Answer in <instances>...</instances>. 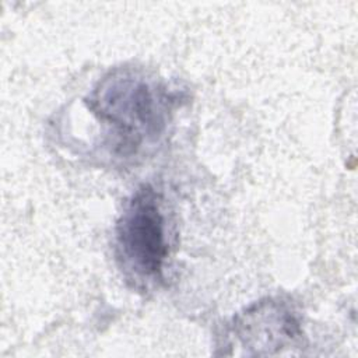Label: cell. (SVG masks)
I'll return each instance as SVG.
<instances>
[{"label":"cell","instance_id":"cell-1","mask_svg":"<svg viewBox=\"0 0 358 358\" xmlns=\"http://www.w3.org/2000/svg\"><path fill=\"white\" fill-rule=\"evenodd\" d=\"M178 95L130 67L103 76L85 99L99 122L102 144L115 159L129 161L165 133Z\"/></svg>","mask_w":358,"mask_h":358},{"label":"cell","instance_id":"cell-2","mask_svg":"<svg viewBox=\"0 0 358 358\" xmlns=\"http://www.w3.org/2000/svg\"><path fill=\"white\" fill-rule=\"evenodd\" d=\"M169 255L168 224L162 196L150 185L138 187L116 224V256L134 285L157 284Z\"/></svg>","mask_w":358,"mask_h":358},{"label":"cell","instance_id":"cell-3","mask_svg":"<svg viewBox=\"0 0 358 358\" xmlns=\"http://www.w3.org/2000/svg\"><path fill=\"white\" fill-rule=\"evenodd\" d=\"M302 338L298 313L278 298L260 299L236 313L224 336L225 347H238L239 354L260 357L301 347Z\"/></svg>","mask_w":358,"mask_h":358}]
</instances>
